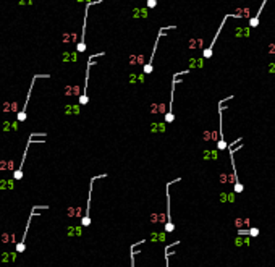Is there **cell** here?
Wrapping results in <instances>:
<instances>
[{
	"label": "cell",
	"mask_w": 275,
	"mask_h": 267,
	"mask_svg": "<svg viewBox=\"0 0 275 267\" xmlns=\"http://www.w3.org/2000/svg\"><path fill=\"white\" fill-rule=\"evenodd\" d=\"M105 55V52H99L96 55H91L89 60H88V65H86V78H84V88H83V94L79 96V104L81 105H86L89 102V97H88V84H89V71H91V66L94 65V58H99V57Z\"/></svg>",
	"instance_id": "1"
},
{
	"label": "cell",
	"mask_w": 275,
	"mask_h": 267,
	"mask_svg": "<svg viewBox=\"0 0 275 267\" xmlns=\"http://www.w3.org/2000/svg\"><path fill=\"white\" fill-rule=\"evenodd\" d=\"M190 73V70H185V71H180V73H175L173 75V79H171V91H170V107H168V112L165 113V118H164V122L165 123H171L175 120V115H173V97H175V86H176V83H178V76H181V75H188Z\"/></svg>",
	"instance_id": "2"
},
{
	"label": "cell",
	"mask_w": 275,
	"mask_h": 267,
	"mask_svg": "<svg viewBox=\"0 0 275 267\" xmlns=\"http://www.w3.org/2000/svg\"><path fill=\"white\" fill-rule=\"evenodd\" d=\"M170 29H175V26H164V28H160V29H159L157 39H156V42H154L152 55H151V58H149V62H147V63L144 65V68H142V73H144V75H151V73H152V63H154V57H156L157 47H159V42H160V39L164 37V34L167 32V31H170Z\"/></svg>",
	"instance_id": "3"
},
{
	"label": "cell",
	"mask_w": 275,
	"mask_h": 267,
	"mask_svg": "<svg viewBox=\"0 0 275 267\" xmlns=\"http://www.w3.org/2000/svg\"><path fill=\"white\" fill-rule=\"evenodd\" d=\"M102 3V0H91V2L86 3V8H84V20H83V31H81V37H79V42L76 45V50L78 52H84L86 50V26H88V13H89V8L92 5H99Z\"/></svg>",
	"instance_id": "4"
},
{
	"label": "cell",
	"mask_w": 275,
	"mask_h": 267,
	"mask_svg": "<svg viewBox=\"0 0 275 267\" xmlns=\"http://www.w3.org/2000/svg\"><path fill=\"white\" fill-rule=\"evenodd\" d=\"M241 16H243V15H233V13H228V15L223 16V20H222L220 26H219V29H217V32H215L214 39H212V42L209 44V47H205V49L202 50V58H210V57H212V49H214V45H215V42H217V39H219V34L222 32V29H223V26H225L227 20H228V18H241Z\"/></svg>",
	"instance_id": "5"
},
{
	"label": "cell",
	"mask_w": 275,
	"mask_h": 267,
	"mask_svg": "<svg viewBox=\"0 0 275 267\" xmlns=\"http://www.w3.org/2000/svg\"><path fill=\"white\" fill-rule=\"evenodd\" d=\"M45 138V133H32V134H29V139H28V143H26V147H24V152H23V157H21V164H20V167L15 170V173H13V180H21L23 178V165H24V160H26V156H28V149H29V146H31V143L34 141V138Z\"/></svg>",
	"instance_id": "6"
},
{
	"label": "cell",
	"mask_w": 275,
	"mask_h": 267,
	"mask_svg": "<svg viewBox=\"0 0 275 267\" xmlns=\"http://www.w3.org/2000/svg\"><path fill=\"white\" fill-rule=\"evenodd\" d=\"M105 177H107V173L96 175V177H92V178H91V181H89V196H88V204H86V214H84V217L81 219V225H83V227H89V225H91V215H89V212H91V197H92V185H94L96 180L105 178Z\"/></svg>",
	"instance_id": "7"
},
{
	"label": "cell",
	"mask_w": 275,
	"mask_h": 267,
	"mask_svg": "<svg viewBox=\"0 0 275 267\" xmlns=\"http://www.w3.org/2000/svg\"><path fill=\"white\" fill-rule=\"evenodd\" d=\"M37 78H50V75H34V76H32V79H31V86H29V91H28V96H26V102H24V105H23V109L18 112V115H16L18 122H24V120H26L28 102H29V99H31V94H32V89H34V83H36Z\"/></svg>",
	"instance_id": "8"
},
{
	"label": "cell",
	"mask_w": 275,
	"mask_h": 267,
	"mask_svg": "<svg viewBox=\"0 0 275 267\" xmlns=\"http://www.w3.org/2000/svg\"><path fill=\"white\" fill-rule=\"evenodd\" d=\"M181 178H176L173 181H168L167 186H165V190H167V222H165V231L167 233H171V231L175 230V224L171 222V212H170V186L176 183V181H180Z\"/></svg>",
	"instance_id": "9"
},
{
	"label": "cell",
	"mask_w": 275,
	"mask_h": 267,
	"mask_svg": "<svg viewBox=\"0 0 275 267\" xmlns=\"http://www.w3.org/2000/svg\"><path fill=\"white\" fill-rule=\"evenodd\" d=\"M39 206H34L32 207V211H31V215H29V219H28V224H26V230H24V233H23V236H21V241L16 245V248H15V251L16 253H23L24 251V240H26V236H28V230H29V225H31V220L34 219V215H37V212H36V209H37Z\"/></svg>",
	"instance_id": "10"
},
{
	"label": "cell",
	"mask_w": 275,
	"mask_h": 267,
	"mask_svg": "<svg viewBox=\"0 0 275 267\" xmlns=\"http://www.w3.org/2000/svg\"><path fill=\"white\" fill-rule=\"evenodd\" d=\"M266 3H267V0H262V3H261V7H259V10H257V13H256V16H253V18L249 20V28H256V26H259V20H261V13H262V10H264V7H266Z\"/></svg>",
	"instance_id": "11"
},
{
	"label": "cell",
	"mask_w": 275,
	"mask_h": 267,
	"mask_svg": "<svg viewBox=\"0 0 275 267\" xmlns=\"http://www.w3.org/2000/svg\"><path fill=\"white\" fill-rule=\"evenodd\" d=\"M167 231H164V233H157V231H152L151 235H149V241H165L167 240Z\"/></svg>",
	"instance_id": "12"
},
{
	"label": "cell",
	"mask_w": 275,
	"mask_h": 267,
	"mask_svg": "<svg viewBox=\"0 0 275 267\" xmlns=\"http://www.w3.org/2000/svg\"><path fill=\"white\" fill-rule=\"evenodd\" d=\"M146 240H141V241H138V243H134V245H131L130 246V259H131V267H134V248L138 246V245H141V243H144Z\"/></svg>",
	"instance_id": "13"
},
{
	"label": "cell",
	"mask_w": 275,
	"mask_h": 267,
	"mask_svg": "<svg viewBox=\"0 0 275 267\" xmlns=\"http://www.w3.org/2000/svg\"><path fill=\"white\" fill-rule=\"evenodd\" d=\"M235 245H236V246L249 245V236H248V238H241V235H238V236H236V240H235Z\"/></svg>",
	"instance_id": "14"
},
{
	"label": "cell",
	"mask_w": 275,
	"mask_h": 267,
	"mask_svg": "<svg viewBox=\"0 0 275 267\" xmlns=\"http://www.w3.org/2000/svg\"><path fill=\"white\" fill-rule=\"evenodd\" d=\"M220 199L223 202H233L235 201V193H230V194H227V193H222Z\"/></svg>",
	"instance_id": "15"
},
{
	"label": "cell",
	"mask_w": 275,
	"mask_h": 267,
	"mask_svg": "<svg viewBox=\"0 0 275 267\" xmlns=\"http://www.w3.org/2000/svg\"><path fill=\"white\" fill-rule=\"evenodd\" d=\"M248 235H249V236H253V238H254V236H257V235H259V228H256V227L249 228V233H248Z\"/></svg>",
	"instance_id": "16"
},
{
	"label": "cell",
	"mask_w": 275,
	"mask_h": 267,
	"mask_svg": "<svg viewBox=\"0 0 275 267\" xmlns=\"http://www.w3.org/2000/svg\"><path fill=\"white\" fill-rule=\"evenodd\" d=\"M156 7H157V0H147V8L149 10H152Z\"/></svg>",
	"instance_id": "17"
}]
</instances>
